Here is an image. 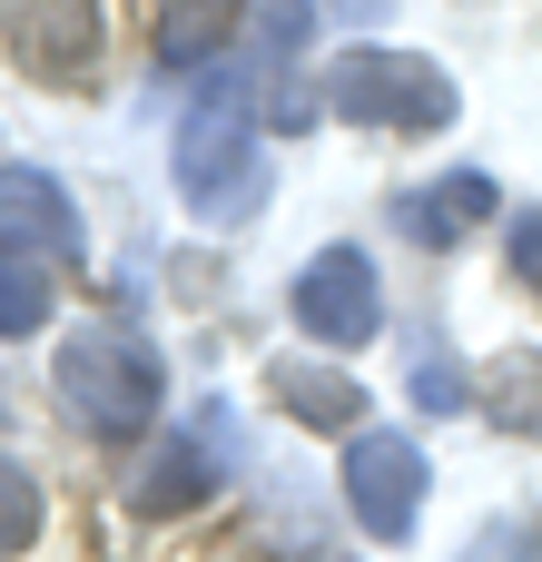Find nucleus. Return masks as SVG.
Instances as JSON below:
<instances>
[{
  "instance_id": "nucleus-1",
  "label": "nucleus",
  "mask_w": 542,
  "mask_h": 562,
  "mask_svg": "<svg viewBox=\"0 0 542 562\" xmlns=\"http://www.w3.org/2000/svg\"><path fill=\"white\" fill-rule=\"evenodd\" d=\"M49 395H59V415H69L79 435L128 445V435L158 425L168 366H158V346H148L138 326H79V336H59V356H49Z\"/></svg>"
},
{
  "instance_id": "nucleus-2",
  "label": "nucleus",
  "mask_w": 542,
  "mask_h": 562,
  "mask_svg": "<svg viewBox=\"0 0 542 562\" xmlns=\"http://www.w3.org/2000/svg\"><path fill=\"white\" fill-rule=\"evenodd\" d=\"M168 168H178V198H188V217H207V227H237V217L267 198L257 119H247V99H237L227 79H207V89H197V109L178 119V148H168Z\"/></svg>"
},
{
  "instance_id": "nucleus-3",
  "label": "nucleus",
  "mask_w": 542,
  "mask_h": 562,
  "mask_svg": "<svg viewBox=\"0 0 542 562\" xmlns=\"http://www.w3.org/2000/svg\"><path fill=\"white\" fill-rule=\"evenodd\" d=\"M326 89V109L336 119H355V128H454V109H464V89L434 69V59H415V49H336V69L316 79Z\"/></svg>"
},
{
  "instance_id": "nucleus-4",
  "label": "nucleus",
  "mask_w": 542,
  "mask_h": 562,
  "mask_svg": "<svg viewBox=\"0 0 542 562\" xmlns=\"http://www.w3.org/2000/svg\"><path fill=\"white\" fill-rule=\"evenodd\" d=\"M425 484H434V464L415 454V435L365 425V435L346 445V504H355V524H365L375 543H405V533L425 524Z\"/></svg>"
},
{
  "instance_id": "nucleus-5",
  "label": "nucleus",
  "mask_w": 542,
  "mask_h": 562,
  "mask_svg": "<svg viewBox=\"0 0 542 562\" xmlns=\"http://www.w3.org/2000/svg\"><path fill=\"white\" fill-rule=\"evenodd\" d=\"M0 49L30 69V79H89L99 49H109V20L99 0H0Z\"/></svg>"
},
{
  "instance_id": "nucleus-6",
  "label": "nucleus",
  "mask_w": 542,
  "mask_h": 562,
  "mask_svg": "<svg viewBox=\"0 0 542 562\" xmlns=\"http://www.w3.org/2000/svg\"><path fill=\"white\" fill-rule=\"evenodd\" d=\"M286 306H296V326H306L316 346H365V336L385 326V286H375L365 247H326V257H306L296 286H286Z\"/></svg>"
},
{
  "instance_id": "nucleus-7",
  "label": "nucleus",
  "mask_w": 542,
  "mask_h": 562,
  "mask_svg": "<svg viewBox=\"0 0 542 562\" xmlns=\"http://www.w3.org/2000/svg\"><path fill=\"white\" fill-rule=\"evenodd\" d=\"M0 247L39 257V267H79L89 237H79V207L49 168H0Z\"/></svg>"
},
{
  "instance_id": "nucleus-8",
  "label": "nucleus",
  "mask_w": 542,
  "mask_h": 562,
  "mask_svg": "<svg viewBox=\"0 0 542 562\" xmlns=\"http://www.w3.org/2000/svg\"><path fill=\"white\" fill-rule=\"evenodd\" d=\"M267 395H276L296 425H316V435H336V425H355V435H365V385H355V375H336V366L276 356V366H267Z\"/></svg>"
},
{
  "instance_id": "nucleus-9",
  "label": "nucleus",
  "mask_w": 542,
  "mask_h": 562,
  "mask_svg": "<svg viewBox=\"0 0 542 562\" xmlns=\"http://www.w3.org/2000/svg\"><path fill=\"white\" fill-rule=\"evenodd\" d=\"M395 217L415 227V247H454L464 227H484V217H494V178H484V168H444V178H434V188H415Z\"/></svg>"
},
{
  "instance_id": "nucleus-10",
  "label": "nucleus",
  "mask_w": 542,
  "mask_h": 562,
  "mask_svg": "<svg viewBox=\"0 0 542 562\" xmlns=\"http://www.w3.org/2000/svg\"><path fill=\"white\" fill-rule=\"evenodd\" d=\"M207 494H217V445H207V425L178 435V445H158L148 474H138V514H188V504H207Z\"/></svg>"
},
{
  "instance_id": "nucleus-11",
  "label": "nucleus",
  "mask_w": 542,
  "mask_h": 562,
  "mask_svg": "<svg viewBox=\"0 0 542 562\" xmlns=\"http://www.w3.org/2000/svg\"><path fill=\"white\" fill-rule=\"evenodd\" d=\"M158 10V59L168 69H207L227 49V30L247 20V0H148Z\"/></svg>"
},
{
  "instance_id": "nucleus-12",
  "label": "nucleus",
  "mask_w": 542,
  "mask_h": 562,
  "mask_svg": "<svg viewBox=\"0 0 542 562\" xmlns=\"http://www.w3.org/2000/svg\"><path fill=\"white\" fill-rule=\"evenodd\" d=\"M49 306H59L49 267H39V257H20V247H0V346H10V336H39V326H49Z\"/></svg>"
},
{
  "instance_id": "nucleus-13",
  "label": "nucleus",
  "mask_w": 542,
  "mask_h": 562,
  "mask_svg": "<svg viewBox=\"0 0 542 562\" xmlns=\"http://www.w3.org/2000/svg\"><path fill=\"white\" fill-rule=\"evenodd\" d=\"M405 395H415L425 415H464V405H474V385H464V366H454L444 336H415V346H405Z\"/></svg>"
},
{
  "instance_id": "nucleus-14",
  "label": "nucleus",
  "mask_w": 542,
  "mask_h": 562,
  "mask_svg": "<svg viewBox=\"0 0 542 562\" xmlns=\"http://www.w3.org/2000/svg\"><path fill=\"white\" fill-rule=\"evenodd\" d=\"M494 415L513 435H542V356H494Z\"/></svg>"
},
{
  "instance_id": "nucleus-15",
  "label": "nucleus",
  "mask_w": 542,
  "mask_h": 562,
  "mask_svg": "<svg viewBox=\"0 0 542 562\" xmlns=\"http://www.w3.org/2000/svg\"><path fill=\"white\" fill-rule=\"evenodd\" d=\"M30 533H39V484H30V464H10V454H0V562L20 553Z\"/></svg>"
},
{
  "instance_id": "nucleus-16",
  "label": "nucleus",
  "mask_w": 542,
  "mask_h": 562,
  "mask_svg": "<svg viewBox=\"0 0 542 562\" xmlns=\"http://www.w3.org/2000/svg\"><path fill=\"white\" fill-rule=\"evenodd\" d=\"M513 277L542 296V207H523V217H513Z\"/></svg>"
},
{
  "instance_id": "nucleus-17",
  "label": "nucleus",
  "mask_w": 542,
  "mask_h": 562,
  "mask_svg": "<svg viewBox=\"0 0 542 562\" xmlns=\"http://www.w3.org/2000/svg\"><path fill=\"white\" fill-rule=\"evenodd\" d=\"M306 562H346V553H306Z\"/></svg>"
}]
</instances>
